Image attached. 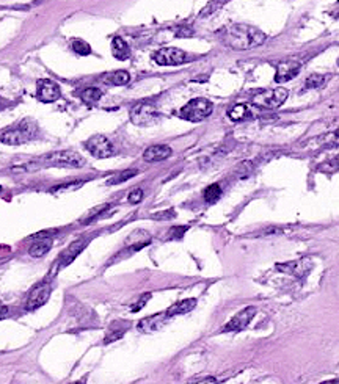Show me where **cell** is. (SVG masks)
<instances>
[{
  "label": "cell",
  "mask_w": 339,
  "mask_h": 384,
  "mask_svg": "<svg viewBox=\"0 0 339 384\" xmlns=\"http://www.w3.org/2000/svg\"><path fill=\"white\" fill-rule=\"evenodd\" d=\"M302 63L297 60H286V61H280L276 65V75L275 80L278 83H284L288 80H292L294 77L300 72Z\"/></svg>",
  "instance_id": "obj_11"
},
{
  "label": "cell",
  "mask_w": 339,
  "mask_h": 384,
  "mask_svg": "<svg viewBox=\"0 0 339 384\" xmlns=\"http://www.w3.org/2000/svg\"><path fill=\"white\" fill-rule=\"evenodd\" d=\"M69 384H82V381H75V382H69Z\"/></svg>",
  "instance_id": "obj_41"
},
{
  "label": "cell",
  "mask_w": 339,
  "mask_h": 384,
  "mask_svg": "<svg viewBox=\"0 0 339 384\" xmlns=\"http://www.w3.org/2000/svg\"><path fill=\"white\" fill-rule=\"evenodd\" d=\"M85 147L88 149V152L91 154L93 157L96 159H109L115 154V147L112 144V141L109 138H106L104 135H94L91 137L87 143Z\"/></svg>",
  "instance_id": "obj_8"
},
{
  "label": "cell",
  "mask_w": 339,
  "mask_h": 384,
  "mask_svg": "<svg viewBox=\"0 0 339 384\" xmlns=\"http://www.w3.org/2000/svg\"><path fill=\"white\" fill-rule=\"evenodd\" d=\"M196 306V300L195 298H187V300H182L176 304H173L170 309L167 311V314L170 317H174V315H181V314H187L190 312L192 309H195Z\"/></svg>",
  "instance_id": "obj_18"
},
{
  "label": "cell",
  "mask_w": 339,
  "mask_h": 384,
  "mask_svg": "<svg viewBox=\"0 0 339 384\" xmlns=\"http://www.w3.org/2000/svg\"><path fill=\"white\" fill-rule=\"evenodd\" d=\"M176 35H177L179 38H189V36L193 35V30L189 29V27H184V25H181V27L176 30Z\"/></svg>",
  "instance_id": "obj_36"
},
{
  "label": "cell",
  "mask_w": 339,
  "mask_h": 384,
  "mask_svg": "<svg viewBox=\"0 0 339 384\" xmlns=\"http://www.w3.org/2000/svg\"><path fill=\"white\" fill-rule=\"evenodd\" d=\"M174 215H176L174 210L168 209L165 212H157V214L151 215V218H154V220H170V218H174Z\"/></svg>",
  "instance_id": "obj_35"
},
{
  "label": "cell",
  "mask_w": 339,
  "mask_h": 384,
  "mask_svg": "<svg viewBox=\"0 0 339 384\" xmlns=\"http://www.w3.org/2000/svg\"><path fill=\"white\" fill-rule=\"evenodd\" d=\"M38 162L43 166H58V168H82L85 159L75 151H55L46 154Z\"/></svg>",
  "instance_id": "obj_3"
},
{
  "label": "cell",
  "mask_w": 339,
  "mask_h": 384,
  "mask_svg": "<svg viewBox=\"0 0 339 384\" xmlns=\"http://www.w3.org/2000/svg\"><path fill=\"white\" fill-rule=\"evenodd\" d=\"M327 82V77L322 74H311L308 79L305 80V87L312 90V88H321Z\"/></svg>",
  "instance_id": "obj_27"
},
{
  "label": "cell",
  "mask_w": 339,
  "mask_h": 384,
  "mask_svg": "<svg viewBox=\"0 0 339 384\" xmlns=\"http://www.w3.org/2000/svg\"><path fill=\"white\" fill-rule=\"evenodd\" d=\"M57 234V230L55 229H52V230H41V232H38V234H35V236H32L29 240H46V239H52Z\"/></svg>",
  "instance_id": "obj_32"
},
{
  "label": "cell",
  "mask_w": 339,
  "mask_h": 384,
  "mask_svg": "<svg viewBox=\"0 0 339 384\" xmlns=\"http://www.w3.org/2000/svg\"><path fill=\"white\" fill-rule=\"evenodd\" d=\"M152 60L161 66H176V65L186 63L189 60V55L184 50L176 49V47H164V49L155 50L152 54Z\"/></svg>",
  "instance_id": "obj_6"
},
{
  "label": "cell",
  "mask_w": 339,
  "mask_h": 384,
  "mask_svg": "<svg viewBox=\"0 0 339 384\" xmlns=\"http://www.w3.org/2000/svg\"><path fill=\"white\" fill-rule=\"evenodd\" d=\"M38 135V124L35 119L27 118L21 121L16 127H11V129H7L0 135V141L4 144H10V146H17V144H24L30 140H33Z\"/></svg>",
  "instance_id": "obj_2"
},
{
  "label": "cell",
  "mask_w": 339,
  "mask_h": 384,
  "mask_svg": "<svg viewBox=\"0 0 339 384\" xmlns=\"http://www.w3.org/2000/svg\"><path fill=\"white\" fill-rule=\"evenodd\" d=\"M149 298H151V293H143L132 306H130V312H138V311H142L143 307H145V304L149 301Z\"/></svg>",
  "instance_id": "obj_31"
},
{
  "label": "cell",
  "mask_w": 339,
  "mask_h": 384,
  "mask_svg": "<svg viewBox=\"0 0 339 384\" xmlns=\"http://www.w3.org/2000/svg\"><path fill=\"white\" fill-rule=\"evenodd\" d=\"M84 182H71V184H65V185H58V187H54L52 188V191L54 193H58V191H68V190H75L82 187Z\"/></svg>",
  "instance_id": "obj_33"
},
{
  "label": "cell",
  "mask_w": 339,
  "mask_h": 384,
  "mask_svg": "<svg viewBox=\"0 0 339 384\" xmlns=\"http://www.w3.org/2000/svg\"><path fill=\"white\" fill-rule=\"evenodd\" d=\"M129 80H130L129 72H127V71H123V69L115 71V72H110V74H106V75L102 77V82L110 83V85H116V87L126 85V83H129Z\"/></svg>",
  "instance_id": "obj_20"
},
{
  "label": "cell",
  "mask_w": 339,
  "mask_h": 384,
  "mask_svg": "<svg viewBox=\"0 0 339 384\" xmlns=\"http://www.w3.org/2000/svg\"><path fill=\"white\" fill-rule=\"evenodd\" d=\"M190 384H217V379L214 376H206V378H201V379L193 381Z\"/></svg>",
  "instance_id": "obj_37"
},
{
  "label": "cell",
  "mask_w": 339,
  "mask_h": 384,
  "mask_svg": "<svg viewBox=\"0 0 339 384\" xmlns=\"http://www.w3.org/2000/svg\"><path fill=\"white\" fill-rule=\"evenodd\" d=\"M110 207V204H101V206H96V207H93L91 210H88L82 218H81V223L82 224H88V223H91L93 220H96L97 217H101L104 212H106L107 209Z\"/></svg>",
  "instance_id": "obj_24"
},
{
  "label": "cell",
  "mask_w": 339,
  "mask_h": 384,
  "mask_svg": "<svg viewBox=\"0 0 339 384\" xmlns=\"http://www.w3.org/2000/svg\"><path fill=\"white\" fill-rule=\"evenodd\" d=\"M222 196V188L218 184H212L204 190V199L207 202H215Z\"/></svg>",
  "instance_id": "obj_29"
},
{
  "label": "cell",
  "mask_w": 339,
  "mask_h": 384,
  "mask_svg": "<svg viewBox=\"0 0 339 384\" xmlns=\"http://www.w3.org/2000/svg\"><path fill=\"white\" fill-rule=\"evenodd\" d=\"M62 91L60 87L54 80H39L38 82V99L44 104H50L60 99Z\"/></svg>",
  "instance_id": "obj_13"
},
{
  "label": "cell",
  "mask_w": 339,
  "mask_h": 384,
  "mask_svg": "<svg viewBox=\"0 0 339 384\" xmlns=\"http://www.w3.org/2000/svg\"><path fill=\"white\" fill-rule=\"evenodd\" d=\"M88 239H79V240H75V242H72L65 251H62V254L58 255V264H60V267H66V265H69L77 255H79L84 249H85V246L88 245Z\"/></svg>",
  "instance_id": "obj_15"
},
{
  "label": "cell",
  "mask_w": 339,
  "mask_h": 384,
  "mask_svg": "<svg viewBox=\"0 0 339 384\" xmlns=\"http://www.w3.org/2000/svg\"><path fill=\"white\" fill-rule=\"evenodd\" d=\"M187 229H189V226H176V227H171L168 230L167 239H170V240H173V239H182V236L187 232Z\"/></svg>",
  "instance_id": "obj_30"
},
{
  "label": "cell",
  "mask_w": 339,
  "mask_h": 384,
  "mask_svg": "<svg viewBox=\"0 0 339 384\" xmlns=\"http://www.w3.org/2000/svg\"><path fill=\"white\" fill-rule=\"evenodd\" d=\"M330 14L333 16V17H336V19H339V0L337 2L331 7V10H330Z\"/></svg>",
  "instance_id": "obj_38"
},
{
  "label": "cell",
  "mask_w": 339,
  "mask_h": 384,
  "mask_svg": "<svg viewBox=\"0 0 339 384\" xmlns=\"http://www.w3.org/2000/svg\"><path fill=\"white\" fill-rule=\"evenodd\" d=\"M168 318H170V315L167 312H159V314H154L151 317L140 320L137 328L140 332H143V334H151V332H155L161 328H164V325L167 323Z\"/></svg>",
  "instance_id": "obj_14"
},
{
  "label": "cell",
  "mask_w": 339,
  "mask_h": 384,
  "mask_svg": "<svg viewBox=\"0 0 339 384\" xmlns=\"http://www.w3.org/2000/svg\"><path fill=\"white\" fill-rule=\"evenodd\" d=\"M171 156V147L165 146V144H154L149 146L145 152H143V159L146 162H162L165 159H168Z\"/></svg>",
  "instance_id": "obj_16"
},
{
  "label": "cell",
  "mask_w": 339,
  "mask_h": 384,
  "mask_svg": "<svg viewBox=\"0 0 339 384\" xmlns=\"http://www.w3.org/2000/svg\"><path fill=\"white\" fill-rule=\"evenodd\" d=\"M321 384H339V378L337 379H331V381H325V382H321Z\"/></svg>",
  "instance_id": "obj_40"
},
{
  "label": "cell",
  "mask_w": 339,
  "mask_h": 384,
  "mask_svg": "<svg viewBox=\"0 0 339 384\" xmlns=\"http://www.w3.org/2000/svg\"><path fill=\"white\" fill-rule=\"evenodd\" d=\"M112 54L115 58L118 60H127L130 57V49H129V44L119 38V36H115L113 41H112Z\"/></svg>",
  "instance_id": "obj_19"
},
{
  "label": "cell",
  "mask_w": 339,
  "mask_h": 384,
  "mask_svg": "<svg viewBox=\"0 0 339 384\" xmlns=\"http://www.w3.org/2000/svg\"><path fill=\"white\" fill-rule=\"evenodd\" d=\"M212 110H214V105H212L211 100L203 99V97H196V99H192L189 104H186L179 110V116L182 119L198 122V121L206 119L212 113Z\"/></svg>",
  "instance_id": "obj_4"
},
{
  "label": "cell",
  "mask_w": 339,
  "mask_h": 384,
  "mask_svg": "<svg viewBox=\"0 0 339 384\" xmlns=\"http://www.w3.org/2000/svg\"><path fill=\"white\" fill-rule=\"evenodd\" d=\"M330 163H331V165H333L334 168H337V166H339V156H337V157H334V159H333V160H331Z\"/></svg>",
  "instance_id": "obj_39"
},
{
  "label": "cell",
  "mask_w": 339,
  "mask_h": 384,
  "mask_svg": "<svg viewBox=\"0 0 339 384\" xmlns=\"http://www.w3.org/2000/svg\"><path fill=\"white\" fill-rule=\"evenodd\" d=\"M289 93L286 88H272V90H264L259 91L251 97V104L256 107L263 109H278L284 104V100L288 99Z\"/></svg>",
  "instance_id": "obj_5"
},
{
  "label": "cell",
  "mask_w": 339,
  "mask_h": 384,
  "mask_svg": "<svg viewBox=\"0 0 339 384\" xmlns=\"http://www.w3.org/2000/svg\"><path fill=\"white\" fill-rule=\"evenodd\" d=\"M142 199H143V191H142L140 188L132 190V191L129 193V196H127V201H129L130 204H138Z\"/></svg>",
  "instance_id": "obj_34"
},
{
  "label": "cell",
  "mask_w": 339,
  "mask_h": 384,
  "mask_svg": "<svg viewBox=\"0 0 339 384\" xmlns=\"http://www.w3.org/2000/svg\"><path fill=\"white\" fill-rule=\"evenodd\" d=\"M254 314H256V307H253V306L245 307L244 311H241L237 315H234L231 318V322L223 328V331L225 332H232V331H242V329H245L250 325V322L253 320Z\"/></svg>",
  "instance_id": "obj_12"
},
{
  "label": "cell",
  "mask_w": 339,
  "mask_h": 384,
  "mask_svg": "<svg viewBox=\"0 0 339 384\" xmlns=\"http://www.w3.org/2000/svg\"><path fill=\"white\" fill-rule=\"evenodd\" d=\"M137 169H126V171H119V173H116L115 176H112L109 181H107V184L109 185H118V184H123V182H126V181H129V179H132L134 176H137Z\"/></svg>",
  "instance_id": "obj_25"
},
{
  "label": "cell",
  "mask_w": 339,
  "mask_h": 384,
  "mask_svg": "<svg viewBox=\"0 0 339 384\" xmlns=\"http://www.w3.org/2000/svg\"><path fill=\"white\" fill-rule=\"evenodd\" d=\"M159 113L149 102H140L130 110V121L135 125H151L157 119Z\"/></svg>",
  "instance_id": "obj_7"
},
{
  "label": "cell",
  "mask_w": 339,
  "mask_h": 384,
  "mask_svg": "<svg viewBox=\"0 0 339 384\" xmlns=\"http://www.w3.org/2000/svg\"><path fill=\"white\" fill-rule=\"evenodd\" d=\"M220 41L232 50H248L251 47L264 44L267 36L264 32L247 24H231L218 33Z\"/></svg>",
  "instance_id": "obj_1"
},
{
  "label": "cell",
  "mask_w": 339,
  "mask_h": 384,
  "mask_svg": "<svg viewBox=\"0 0 339 384\" xmlns=\"http://www.w3.org/2000/svg\"><path fill=\"white\" fill-rule=\"evenodd\" d=\"M71 47H72L74 52L79 54V55H90L91 54V46L84 39H74Z\"/></svg>",
  "instance_id": "obj_28"
},
{
  "label": "cell",
  "mask_w": 339,
  "mask_h": 384,
  "mask_svg": "<svg viewBox=\"0 0 339 384\" xmlns=\"http://www.w3.org/2000/svg\"><path fill=\"white\" fill-rule=\"evenodd\" d=\"M226 2H228V0H211V2L201 10L200 16H201V17H209V16H212V14L217 13Z\"/></svg>",
  "instance_id": "obj_26"
},
{
  "label": "cell",
  "mask_w": 339,
  "mask_h": 384,
  "mask_svg": "<svg viewBox=\"0 0 339 384\" xmlns=\"http://www.w3.org/2000/svg\"><path fill=\"white\" fill-rule=\"evenodd\" d=\"M130 328V323L129 322H123V320H116L110 325L107 334H106V339H104V344H112L118 339H121L124 336V332Z\"/></svg>",
  "instance_id": "obj_17"
},
{
  "label": "cell",
  "mask_w": 339,
  "mask_h": 384,
  "mask_svg": "<svg viewBox=\"0 0 339 384\" xmlns=\"http://www.w3.org/2000/svg\"><path fill=\"white\" fill-rule=\"evenodd\" d=\"M228 115H229V118H231L232 121H242V119L251 116V109H250L248 105H245V104H237V105H234V107L229 110Z\"/></svg>",
  "instance_id": "obj_22"
},
{
  "label": "cell",
  "mask_w": 339,
  "mask_h": 384,
  "mask_svg": "<svg viewBox=\"0 0 339 384\" xmlns=\"http://www.w3.org/2000/svg\"><path fill=\"white\" fill-rule=\"evenodd\" d=\"M314 267L312 261L309 258H303V259H297V261H291V262H284V264H278L276 270L281 273H288L292 274L295 278H305L311 268Z\"/></svg>",
  "instance_id": "obj_9"
},
{
  "label": "cell",
  "mask_w": 339,
  "mask_h": 384,
  "mask_svg": "<svg viewBox=\"0 0 339 384\" xmlns=\"http://www.w3.org/2000/svg\"><path fill=\"white\" fill-rule=\"evenodd\" d=\"M79 97L85 102V104H94V102H97L102 97V91L99 88H94V87L84 88L79 93Z\"/></svg>",
  "instance_id": "obj_23"
},
{
  "label": "cell",
  "mask_w": 339,
  "mask_h": 384,
  "mask_svg": "<svg viewBox=\"0 0 339 384\" xmlns=\"http://www.w3.org/2000/svg\"><path fill=\"white\" fill-rule=\"evenodd\" d=\"M50 292H52L50 284H47V283L38 284L36 287H33L30 290V293L27 296V301H25V307H27L29 311L38 309V307H41L43 304L47 303V300L50 296Z\"/></svg>",
  "instance_id": "obj_10"
},
{
  "label": "cell",
  "mask_w": 339,
  "mask_h": 384,
  "mask_svg": "<svg viewBox=\"0 0 339 384\" xmlns=\"http://www.w3.org/2000/svg\"><path fill=\"white\" fill-rule=\"evenodd\" d=\"M337 66H339V58H337Z\"/></svg>",
  "instance_id": "obj_42"
},
{
  "label": "cell",
  "mask_w": 339,
  "mask_h": 384,
  "mask_svg": "<svg viewBox=\"0 0 339 384\" xmlns=\"http://www.w3.org/2000/svg\"><path fill=\"white\" fill-rule=\"evenodd\" d=\"M52 248V239H46V240H36L30 248H29V254L32 258H43L44 254H47Z\"/></svg>",
  "instance_id": "obj_21"
}]
</instances>
